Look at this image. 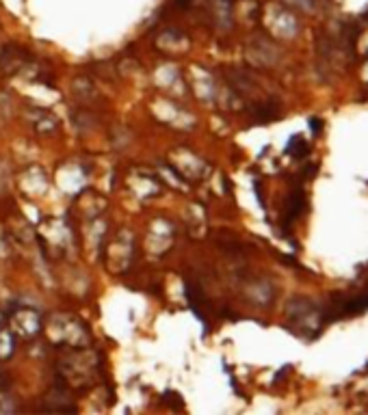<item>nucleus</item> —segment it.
<instances>
[{
  "mask_svg": "<svg viewBox=\"0 0 368 415\" xmlns=\"http://www.w3.org/2000/svg\"><path fill=\"white\" fill-rule=\"evenodd\" d=\"M286 314L290 327L307 335H314L323 323V311L310 299H293L286 305Z\"/></svg>",
  "mask_w": 368,
  "mask_h": 415,
  "instance_id": "f257e3e1",
  "label": "nucleus"
},
{
  "mask_svg": "<svg viewBox=\"0 0 368 415\" xmlns=\"http://www.w3.org/2000/svg\"><path fill=\"white\" fill-rule=\"evenodd\" d=\"M7 320H9V331L13 335H20L24 340H33L35 335L42 333V318L35 309L17 307L15 311L7 314Z\"/></svg>",
  "mask_w": 368,
  "mask_h": 415,
  "instance_id": "f03ea898",
  "label": "nucleus"
},
{
  "mask_svg": "<svg viewBox=\"0 0 368 415\" xmlns=\"http://www.w3.org/2000/svg\"><path fill=\"white\" fill-rule=\"evenodd\" d=\"M31 65H35V58L17 46H7L0 54V67H3L7 74H20L26 72Z\"/></svg>",
  "mask_w": 368,
  "mask_h": 415,
  "instance_id": "7ed1b4c3",
  "label": "nucleus"
},
{
  "mask_svg": "<svg viewBox=\"0 0 368 415\" xmlns=\"http://www.w3.org/2000/svg\"><path fill=\"white\" fill-rule=\"evenodd\" d=\"M305 208V200H303V193L297 188L290 193L288 202H286V214H284V225H290L295 219H299L301 212Z\"/></svg>",
  "mask_w": 368,
  "mask_h": 415,
  "instance_id": "20e7f679",
  "label": "nucleus"
},
{
  "mask_svg": "<svg viewBox=\"0 0 368 415\" xmlns=\"http://www.w3.org/2000/svg\"><path fill=\"white\" fill-rule=\"evenodd\" d=\"M186 299H189V303H191L193 314H195L200 320H204V314H202L204 292H202V288H200L198 284H193V286H191V282H186Z\"/></svg>",
  "mask_w": 368,
  "mask_h": 415,
  "instance_id": "39448f33",
  "label": "nucleus"
},
{
  "mask_svg": "<svg viewBox=\"0 0 368 415\" xmlns=\"http://www.w3.org/2000/svg\"><path fill=\"white\" fill-rule=\"evenodd\" d=\"M278 115H280L278 104H271V102H266V104H256L254 108H251V117H254V120L260 122V124L273 122Z\"/></svg>",
  "mask_w": 368,
  "mask_h": 415,
  "instance_id": "423d86ee",
  "label": "nucleus"
},
{
  "mask_svg": "<svg viewBox=\"0 0 368 415\" xmlns=\"http://www.w3.org/2000/svg\"><path fill=\"white\" fill-rule=\"evenodd\" d=\"M286 152L293 156V158H303L307 154V143L303 141L301 136H293L286 145Z\"/></svg>",
  "mask_w": 368,
  "mask_h": 415,
  "instance_id": "0eeeda50",
  "label": "nucleus"
},
{
  "mask_svg": "<svg viewBox=\"0 0 368 415\" xmlns=\"http://www.w3.org/2000/svg\"><path fill=\"white\" fill-rule=\"evenodd\" d=\"M290 5H297L299 9H305V11H312L314 9V0H286Z\"/></svg>",
  "mask_w": 368,
  "mask_h": 415,
  "instance_id": "6e6552de",
  "label": "nucleus"
},
{
  "mask_svg": "<svg viewBox=\"0 0 368 415\" xmlns=\"http://www.w3.org/2000/svg\"><path fill=\"white\" fill-rule=\"evenodd\" d=\"M321 126H323V124H321V120H314V117H312V120H310V128H312L314 132H319V130H321Z\"/></svg>",
  "mask_w": 368,
  "mask_h": 415,
  "instance_id": "1a4fd4ad",
  "label": "nucleus"
}]
</instances>
